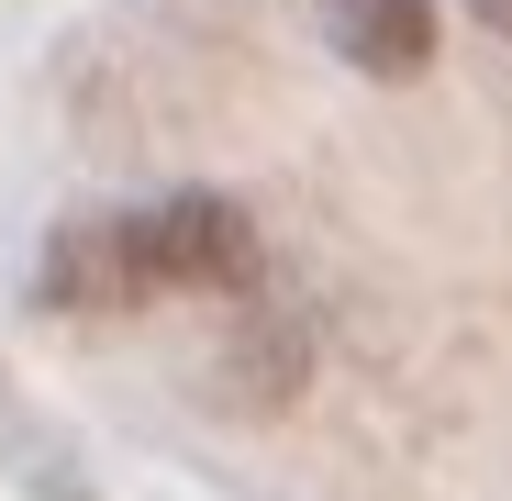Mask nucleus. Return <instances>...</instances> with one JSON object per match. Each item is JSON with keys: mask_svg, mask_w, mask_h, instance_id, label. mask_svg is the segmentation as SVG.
<instances>
[{"mask_svg": "<svg viewBox=\"0 0 512 501\" xmlns=\"http://www.w3.org/2000/svg\"><path fill=\"white\" fill-rule=\"evenodd\" d=\"M145 268H156V301H256V279H268V245H256L245 201L223 190H167L145 201Z\"/></svg>", "mask_w": 512, "mask_h": 501, "instance_id": "f257e3e1", "label": "nucleus"}, {"mask_svg": "<svg viewBox=\"0 0 512 501\" xmlns=\"http://www.w3.org/2000/svg\"><path fill=\"white\" fill-rule=\"evenodd\" d=\"M45 301L56 312H145L156 268H145V212H90L45 245Z\"/></svg>", "mask_w": 512, "mask_h": 501, "instance_id": "f03ea898", "label": "nucleus"}, {"mask_svg": "<svg viewBox=\"0 0 512 501\" xmlns=\"http://www.w3.org/2000/svg\"><path fill=\"white\" fill-rule=\"evenodd\" d=\"M323 34L368 78H423L435 67V12L423 0H323Z\"/></svg>", "mask_w": 512, "mask_h": 501, "instance_id": "7ed1b4c3", "label": "nucleus"}, {"mask_svg": "<svg viewBox=\"0 0 512 501\" xmlns=\"http://www.w3.org/2000/svg\"><path fill=\"white\" fill-rule=\"evenodd\" d=\"M468 23H479V34H501V45H512V0H468Z\"/></svg>", "mask_w": 512, "mask_h": 501, "instance_id": "20e7f679", "label": "nucleus"}]
</instances>
